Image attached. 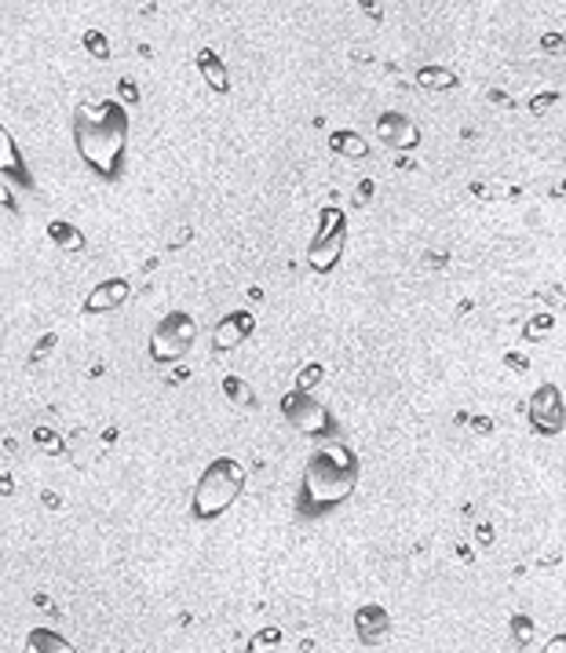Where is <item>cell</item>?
<instances>
[{
	"mask_svg": "<svg viewBox=\"0 0 566 653\" xmlns=\"http://www.w3.org/2000/svg\"><path fill=\"white\" fill-rule=\"evenodd\" d=\"M377 140L384 146H391V151H417L421 146V129H417V121L410 113L402 110H384L377 118Z\"/></svg>",
	"mask_w": 566,
	"mask_h": 653,
	"instance_id": "8",
	"label": "cell"
},
{
	"mask_svg": "<svg viewBox=\"0 0 566 653\" xmlns=\"http://www.w3.org/2000/svg\"><path fill=\"white\" fill-rule=\"evenodd\" d=\"M508 362H512L519 373H526V362H523V354H515V351H512V354H508Z\"/></svg>",
	"mask_w": 566,
	"mask_h": 653,
	"instance_id": "28",
	"label": "cell"
},
{
	"mask_svg": "<svg viewBox=\"0 0 566 653\" xmlns=\"http://www.w3.org/2000/svg\"><path fill=\"white\" fill-rule=\"evenodd\" d=\"M362 461L351 445L325 439L319 450L308 456L300 478V514L303 519H322V514L336 511L340 503L351 500V492L358 489Z\"/></svg>",
	"mask_w": 566,
	"mask_h": 653,
	"instance_id": "2",
	"label": "cell"
},
{
	"mask_svg": "<svg viewBox=\"0 0 566 653\" xmlns=\"http://www.w3.org/2000/svg\"><path fill=\"white\" fill-rule=\"evenodd\" d=\"M347 248V212L336 204H325L319 215V231H314L308 245V267L314 274H330L336 270V263L344 259Z\"/></svg>",
	"mask_w": 566,
	"mask_h": 653,
	"instance_id": "4",
	"label": "cell"
},
{
	"mask_svg": "<svg viewBox=\"0 0 566 653\" xmlns=\"http://www.w3.org/2000/svg\"><path fill=\"white\" fill-rule=\"evenodd\" d=\"M355 635H358V643L369 650L384 646L391 639V613L384 610L380 602H366L355 613Z\"/></svg>",
	"mask_w": 566,
	"mask_h": 653,
	"instance_id": "9",
	"label": "cell"
},
{
	"mask_svg": "<svg viewBox=\"0 0 566 653\" xmlns=\"http://www.w3.org/2000/svg\"><path fill=\"white\" fill-rule=\"evenodd\" d=\"M129 292H132V285L124 278H107V281H99L92 292H88L85 311L88 314H110V311H118L124 300H129Z\"/></svg>",
	"mask_w": 566,
	"mask_h": 653,
	"instance_id": "12",
	"label": "cell"
},
{
	"mask_svg": "<svg viewBox=\"0 0 566 653\" xmlns=\"http://www.w3.org/2000/svg\"><path fill=\"white\" fill-rule=\"evenodd\" d=\"M33 442H37L48 456H59V453H63V439H59L55 431H48V428H37V431H33Z\"/></svg>",
	"mask_w": 566,
	"mask_h": 653,
	"instance_id": "20",
	"label": "cell"
},
{
	"mask_svg": "<svg viewBox=\"0 0 566 653\" xmlns=\"http://www.w3.org/2000/svg\"><path fill=\"white\" fill-rule=\"evenodd\" d=\"M0 209H4V212H19V198H15V190H11L8 179H0Z\"/></svg>",
	"mask_w": 566,
	"mask_h": 653,
	"instance_id": "25",
	"label": "cell"
},
{
	"mask_svg": "<svg viewBox=\"0 0 566 653\" xmlns=\"http://www.w3.org/2000/svg\"><path fill=\"white\" fill-rule=\"evenodd\" d=\"M526 417H530V428L537 434H545V439H556L566 428V402H563V391L556 384H541L534 395H530V406H526Z\"/></svg>",
	"mask_w": 566,
	"mask_h": 653,
	"instance_id": "7",
	"label": "cell"
},
{
	"mask_svg": "<svg viewBox=\"0 0 566 653\" xmlns=\"http://www.w3.org/2000/svg\"><path fill=\"white\" fill-rule=\"evenodd\" d=\"M417 85L424 91H450L457 88V74H450L446 66H421L417 70Z\"/></svg>",
	"mask_w": 566,
	"mask_h": 653,
	"instance_id": "17",
	"label": "cell"
},
{
	"mask_svg": "<svg viewBox=\"0 0 566 653\" xmlns=\"http://www.w3.org/2000/svg\"><path fill=\"white\" fill-rule=\"evenodd\" d=\"M198 70H201V77H206V85L217 91V96H226L231 91V74H226V66H223V59L212 48H201L198 52Z\"/></svg>",
	"mask_w": 566,
	"mask_h": 653,
	"instance_id": "13",
	"label": "cell"
},
{
	"mask_svg": "<svg viewBox=\"0 0 566 653\" xmlns=\"http://www.w3.org/2000/svg\"><path fill=\"white\" fill-rule=\"evenodd\" d=\"M245 486H248L245 464L234 461V456H217V461H209L206 472L198 475V486L190 492V514H195L198 522L220 519L223 511H231V503H237Z\"/></svg>",
	"mask_w": 566,
	"mask_h": 653,
	"instance_id": "3",
	"label": "cell"
},
{
	"mask_svg": "<svg viewBox=\"0 0 566 653\" xmlns=\"http://www.w3.org/2000/svg\"><path fill=\"white\" fill-rule=\"evenodd\" d=\"M330 151L340 154V157H347V162H362V157H369V143L362 140L358 132L340 129V132L330 135Z\"/></svg>",
	"mask_w": 566,
	"mask_h": 653,
	"instance_id": "15",
	"label": "cell"
},
{
	"mask_svg": "<svg viewBox=\"0 0 566 653\" xmlns=\"http://www.w3.org/2000/svg\"><path fill=\"white\" fill-rule=\"evenodd\" d=\"M198 340V322L187 311H168L151 332V358L157 365H173L187 358Z\"/></svg>",
	"mask_w": 566,
	"mask_h": 653,
	"instance_id": "6",
	"label": "cell"
},
{
	"mask_svg": "<svg viewBox=\"0 0 566 653\" xmlns=\"http://www.w3.org/2000/svg\"><path fill=\"white\" fill-rule=\"evenodd\" d=\"M253 329H256V318L248 314V311H231V314H223L217 329H212V351H234V347H242V343L253 336Z\"/></svg>",
	"mask_w": 566,
	"mask_h": 653,
	"instance_id": "11",
	"label": "cell"
},
{
	"mask_svg": "<svg viewBox=\"0 0 566 653\" xmlns=\"http://www.w3.org/2000/svg\"><path fill=\"white\" fill-rule=\"evenodd\" d=\"M281 643V632L278 628H264V632H259L256 639H253V653H270L267 646H278Z\"/></svg>",
	"mask_w": 566,
	"mask_h": 653,
	"instance_id": "21",
	"label": "cell"
},
{
	"mask_svg": "<svg viewBox=\"0 0 566 653\" xmlns=\"http://www.w3.org/2000/svg\"><path fill=\"white\" fill-rule=\"evenodd\" d=\"M541 653H566V635H556V639H548L545 650Z\"/></svg>",
	"mask_w": 566,
	"mask_h": 653,
	"instance_id": "26",
	"label": "cell"
},
{
	"mask_svg": "<svg viewBox=\"0 0 566 653\" xmlns=\"http://www.w3.org/2000/svg\"><path fill=\"white\" fill-rule=\"evenodd\" d=\"M559 44H563L559 33H548V37H545V48H548V52H559Z\"/></svg>",
	"mask_w": 566,
	"mask_h": 653,
	"instance_id": "27",
	"label": "cell"
},
{
	"mask_svg": "<svg viewBox=\"0 0 566 653\" xmlns=\"http://www.w3.org/2000/svg\"><path fill=\"white\" fill-rule=\"evenodd\" d=\"M0 179L15 182L22 190H33V171L26 165V157H22L15 135L8 132V124H0Z\"/></svg>",
	"mask_w": 566,
	"mask_h": 653,
	"instance_id": "10",
	"label": "cell"
},
{
	"mask_svg": "<svg viewBox=\"0 0 566 653\" xmlns=\"http://www.w3.org/2000/svg\"><path fill=\"white\" fill-rule=\"evenodd\" d=\"M85 44H88V52H92V55H99V59H107V55H110V44H107V37H103V33L88 30V33H85Z\"/></svg>",
	"mask_w": 566,
	"mask_h": 653,
	"instance_id": "22",
	"label": "cell"
},
{
	"mask_svg": "<svg viewBox=\"0 0 566 653\" xmlns=\"http://www.w3.org/2000/svg\"><path fill=\"white\" fill-rule=\"evenodd\" d=\"M26 653H81V650H77L66 635L55 632V628H30Z\"/></svg>",
	"mask_w": 566,
	"mask_h": 653,
	"instance_id": "14",
	"label": "cell"
},
{
	"mask_svg": "<svg viewBox=\"0 0 566 653\" xmlns=\"http://www.w3.org/2000/svg\"><path fill=\"white\" fill-rule=\"evenodd\" d=\"M74 146L85 168L103 182L124 176L129 157V110L118 99H81L70 113Z\"/></svg>",
	"mask_w": 566,
	"mask_h": 653,
	"instance_id": "1",
	"label": "cell"
},
{
	"mask_svg": "<svg viewBox=\"0 0 566 653\" xmlns=\"http://www.w3.org/2000/svg\"><path fill=\"white\" fill-rule=\"evenodd\" d=\"M48 237L55 245H59L63 252H85V234L77 231L74 223H66V220H52L48 223Z\"/></svg>",
	"mask_w": 566,
	"mask_h": 653,
	"instance_id": "16",
	"label": "cell"
},
{
	"mask_svg": "<svg viewBox=\"0 0 566 653\" xmlns=\"http://www.w3.org/2000/svg\"><path fill=\"white\" fill-rule=\"evenodd\" d=\"M322 376H325V369H322V365H308V369H303V373L297 376V387H300V391H311V387L319 384Z\"/></svg>",
	"mask_w": 566,
	"mask_h": 653,
	"instance_id": "23",
	"label": "cell"
},
{
	"mask_svg": "<svg viewBox=\"0 0 566 653\" xmlns=\"http://www.w3.org/2000/svg\"><path fill=\"white\" fill-rule=\"evenodd\" d=\"M281 417L292 431H300L303 439H314V442H325L336 434V417L330 412V406H322L319 398L311 391H300V387H292L281 398Z\"/></svg>",
	"mask_w": 566,
	"mask_h": 653,
	"instance_id": "5",
	"label": "cell"
},
{
	"mask_svg": "<svg viewBox=\"0 0 566 653\" xmlns=\"http://www.w3.org/2000/svg\"><path fill=\"white\" fill-rule=\"evenodd\" d=\"M508 635H512V643L519 650H526L530 643H534V621H530L526 613H515L512 621H508Z\"/></svg>",
	"mask_w": 566,
	"mask_h": 653,
	"instance_id": "19",
	"label": "cell"
},
{
	"mask_svg": "<svg viewBox=\"0 0 566 653\" xmlns=\"http://www.w3.org/2000/svg\"><path fill=\"white\" fill-rule=\"evenodd\" d=\"M223 395L231 398L237 409H256V395L242 376H223Z\"/></svg>",
	"mask_w": 566,
	"mask_h": 653,
	"instance_id": "18",
	"label": "cell"
},
{
	"mask_svg": "<svg viewBox=\"0 0 566 653\" xmlns=\"http://www.w3.org/2000/svg\"><path fill=\"white\" fill-rule=\"evenodd\" d=\"M548 329H552V314L530 318V325H526V340H541V336H548Z\"/></svg>",
	"mask_w": 566,
	"mask_h": 653,
	"instance_id": "24",
	"label": "cell"
}]
</instances>
